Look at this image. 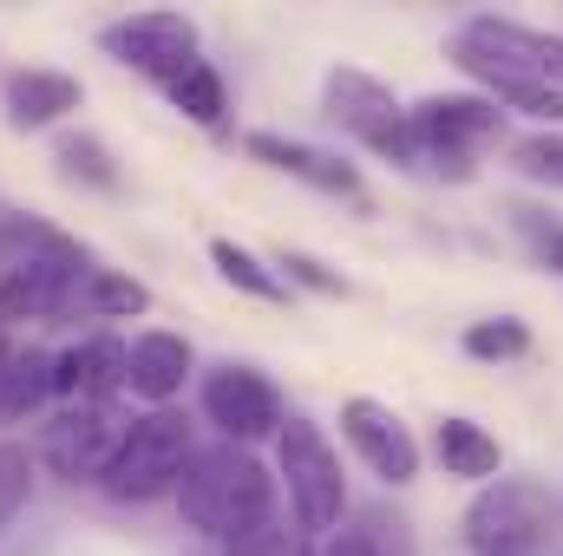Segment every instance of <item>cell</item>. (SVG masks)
Wrapping results in <instances>:
<instances>
[{
	"instance_id": "30",
	"label": "cell",
	"mask_w": 563,
	"mask_h": 556,
	"mask_svg": "<svg viewBox=\"0 0 563 556\" xmlns=\"http://www.w3.org/2000/svg\"><path fill=\"white\" fill-rule=\"evenodd\" d=\"M321 556H380V551H374V537H367V531H334Z\"/></svg>"
},
{
	"instance_id": "13",
	"label": "cell",
	"mask_w": 563,
	"mask_h": 556,
	"mask_svg": "<svg viewBox=\"0 0 563 556\" xmlns=\"http://www.w3.org/2000/svg\"><path fill=\"white\" fill-rule=\"evenodd\" d=\"M119 387H125V347L112 334H86L66 354H53V393L66 407H112Z\"/></svg>"
},
{
	"instance_id": "28",
	"label": "cell",
	"mask_w": 563,
	"mask_h": 556,
	"mask_svg": "<svg viewBox=\"0 0 563 556\" xmlns=\"http://www.w3.org/2000/svg\"><path fill=\"white\" fill-rule=\"evenodd\" d=\"M511 112H525V119H538V125H563V86H511V92H498Z\"/></svg>"
},
{
	"instance_id": "25",
	"label": "cell",
	"mask_w": 563,
	"mask_h": 556,
	"mask_svg": "<svg viewBox=\"0 0 563 556\" xmlns=\"http://www.w3.org/2000/svg\"><path fill=\"white\" fill-rule=\"evenodd\" d=\"M511 170L544 184V190H563V132H531V138L511 144Z\"/></svg>"
},
{
	"instance_id": "10",
	"label": "cell",
	"mask_w": 563,
	"mask_h": 556,
	"mask_svg": "<svg viewBox=\"0 0 563 556\" xmlns=\"http://www.w3.org/2000/svg\"><path fill=\"white\" fill-rule=\"evenodd\" d=\"M341 438L354 445V458H361L380 485H413V478H420V445H413V432L400 425L394 407H380V400H367V393H347V400H341Z\"/></svg>"
},
{
	"instance_id": "23",
	"label": "cell",
	"mask_w": 563,
	"mask_h": 556,
	"mask_svg": "<svg viewBox=\"0 0 563 556\" xmlns=\"http://www.w3.org/2000/svg\"><path fill=\"white\" fill-rule=\"evenodd\" d=\"M53 164H59V177H73V184H92V190H112V184H119V170H112L106 144L86 138V132H73V138L53 144Z\"/></svg>"
},
{
	"instance_id": "31",
	"label": "cell",
	"mask_w": 563,
	"mask_h": 556,
	"mask_svg": "<svg viewBox=\"0 0 563 556\" xmlns=\"http://www.w3.org/2000/svg\"><path fill=\"white\" fill-rule=\"evenodd\" d=\"M7 354H13V347H7V334H0V367H7Z\"/></svg>"
},
{
	"instance_id": "7",
	"label": "cell",
	"mask_w": 563,
	"mask_h": 556,
	"mask_svg": "<svg viewBox=\"0 0 563 556\" xmlns=\"http://www.w3.org/2000/svg\"><path fill=\"white\" fill-rule=\"evenodd\" d=\"M407 125H413V144H420L426 170L472 177V151L505 132V105H492L478 92H432L420 105H407Z\"/></svg>"
},
{
	"instance_id": "14",
	"label": "cell",
	"mask_w": 563,
	"mask_h": 556,
	"mask_svg": "<svg viewBox=\"0 0 563 556\" xmlns=\"http://www.w3.org/2000/svg\"><path fill=\"white\" fill-rule=\"evenodd\" d=\"M243 151L256 157V164H269V170H282V177H295V184H308V190H328V197H367L361 190V170L347 164V157H334V151H314V144L301 138H276V132H250L243 138Z\"/></svg>"
},
{
	"instance_id": "6",
	"label": "cell",
	"mask_w": 563,
	"mask_h": 556,
	"mask_svg": "<svg viewBox=\"0 0 563 556\" xmlns=\"http://www.w3.org/2000/svg\"><path fill=\"white\" fill-rule=\"evenodd\" d=\"M472 556H538L551 544V491L531 478H492L465 511Z\"/></svg>"
},
{
	"instance_id": "3",
	"label": "cell",
	"mask_w": 563,
	"mask_h": 556,
	"mask_svg": "<svg viewBox=\"0 0 563 556\" xmlns=\"http://www.w3.org/2000/svg\"><path fill=\"white\" fill-rule=\"evenodd\" d=\"M190 458H197V445H190L184 413L151 407L144 419L125 425V438H119L112 465L99 471V491H106L112 504H157V498H170V491H177V478L190 471Z\"/></svg>"
},
{
	"instance_id": "2",
	"label": "cell",
	"mask_w": 563,
	"mask_h": 556,
	"mask_svg": "<svg viewBox=\"0 0 563 556\" xmlns=\"http://www.w3.org/2000/svg\"><path fill=\"white\" fill-rule=\"evenodd\" d=\"M452 66L472 73L485 92L511 86H563V33H538L505 13H472L452 33Z\"/></svg>"
},
{
	"instance_id": "1",
	"label": "cell",
	"mask_w": 563,
	"mask_h": 556,
	"mask_svg": "<svg viewBox=\"0 0 563 556\" xmlns=\"http://www.w3.org/2000/svg\"><path fill=\"white\" fill-rule=\"evenodd\" d=\"M177 504H184V518L203 537L230 544L236 531H250V524L269 518L276 478H269V465L250 445H217V452H197L190 458V471L177 478Z\"/></svg>"
},
{
	"instance_id": "21",
	"label": "cell",
	"mask_w": 563,
	"mask_h": 556,
	"mask_svg": "<svg viewBox=\"0 0 563 556\" xmlns=\"http://www.w3.org/2000/svg\"><path fill=\"white\" fill-rule=\"evenodd\" d=\"M210 263H217V276L230 281V288H243V294H256V301H288V281H282L276 269H263V256H250V249L230 243V236L210 243Z\"/></svg>"
},
{
	"instance_id": "29",
	"label": "cell",
	"mask_w": 563,
	"mask_h": 556,
	"mask_svg": "<svg viewBox=\"0 0 563 556\" xmlns=\"http://www.w3.org/2000/svg\"><path fill=\"white\" fill-rule=\"evenodd\" d=\"M282 281H301V288H314V294H347V281L334 276L328 263H314V256H301V249H282Z\"/></svg>"
},
{
	"instance_id": "5",
	"label": "cell",
	"mask_w": 563,
	"mask_h": 556,
	"mask_svg": "<svg viewBox=\"0 0 563 556\" xmlns=\"http://www.w3.org/2000/svg\"><path fill=\"white\" fill-rule=\"evenodd\" d=\"M276 471H282V491H288V511H295L301 531H334V524H341L347 485H341V458H334V445L321 438L314 419L282 413Z\"/></svg>"
},
{
	"instance_id": "9",
	"label": "cell",
	"mask_w": 563,
	"mask_h": 556,
	"mask_svg": "<svg viewBox=\"0 0 563 556\" xmlns=\"http://www.w3.org/2000/svg\"><path fill=\"white\" fill-rule=\"evenodd\" d=\"M99 46H106L119 66L157 79V86H170L190 59H203V53H197V20H190V13H125V20L99 26Z\"/></svg>"
},
{
	"instance_id": "17",
	"label": "cell",
	"mask_w": 563,
	"mask_h": 556,
	"mask_svg": "<svg viewBox=\"0 0 563 556\" xmlns=\"http://www.w3.org/2000/svg\"><path fill=\"white\" fill-rule=\"evenodd\" d=\"M151 308V288L139 276H119V269H86L66 294V314L59 321H125Z\"/></svg>"
},
{
	"instance_id": "15",
	"label": "cell",
	"mask_w": 563,
	"mask_h": 556,
	"mask_svg": "<svg viewBox=\"0 0 563 556\" xmlns=\"http://www.w3.org/2000/svg\"><path fill=\"white\" fill-rule=\"evenodd\" d=\"M79 99H86V86H79L73 73H46V66L7 73V125H13V132H46V125L73 119Z\"/></svg>"
},
{
	"instance_id": "24",
	"label": "cell",
	"mask_w": 563,
	"mask_h": 556,
	"mask_svg": "<svg viewBox=\"0 0 563 556\" xmlns=\"http://www.w3.org/2000/svg\"><path fill=\"white\" fill-rule=\"evenodd\" d=\"M223 556H308V531L301 524H282L276 511L263 518V524H250V531H236Z\"/></svg>"
},
{
	"instance_id": "19",
	"label": "cell",
	"mask_w": 563,
	"mask_h": 556,
	"mask_svg": "<svg viewBox=\"0 0 563 556\" xmlns=\"http://www.w3.org/2000/svg\"><path fill=\"white\" fill-rule=\"evenodd\" d=\"M46 400H59L53 393V354H40V347L7 354V367H0V419H33Z\"/></svg>"
},
{
	"instance_id": "27",
	"label": "cell",
	"mask_w": 563,
	"mask_h": 556,
	"mask_svg": "<svg viewBox=\"0 0 563 556\" xmlns=\"http://www.w3.org/2000/svg\"><path fill=\"white\" fill-rule=\"evenodd\" d=\"M26 491H33V465H26V452H20V445H0V524L26 504Z\"/></svg>"
},
{
	"instance_id": "11",
	"label": "cell",
	"mask_w": 563,
	"mask_h": 556,
	"mask_svg": "<svg viewBox=\"0 0 563 556\" xmlns=\"http://www.w3.org/2000/svg\"><path fill=\"white\" fill-rule=\"evenodd\" d=\"M203 419L230 445H256V438H276L282 432V400L256 367H217L203 380Z\"/></svg>"
},
{
	"instance_id": "8",
	"label": "cell",
	"mask_w": 563,
	"mask_h": 556,
	"mask_svg": "<svg viewBox=\"0 0 563 556\" xmlns=\"http://www.w3.org/2000/svg\"><path fill=\"white\" fill-rule=\"evenodd\" d=\"M86 269H92V263H86L79 243L40 236V249H26V256L7 263V276H0V327H13V321H59L73 281L86 276Z\"/></svg>"
},
{
	"instance_id": "4",
	"label": "cell",
	"mask_w": 563,
	"mask_h": 556,
	"mask_svg": "<svg viewBox=\"0 0 563 556\" xmlns=\"http://www.w3.org/2000/svg\"><path fill=\"white\" fill-rule=\"evenodd\" d=\"M321 99H328V119H334L341 132H354L374 157H387L394 170H413V177L426 170L420 144H413V125H407V105L394 99L387 79H374V73H361V66H328Z\"/></svg>"
},
{
	"instance_id": "12",
	"label": "cell",
	"mask_w": 563,
	"mask_h": 556,
	"mask_svg": "<svg viewBox=\"0 0 563 556\" xmlns=\"http://www.w3.org/2000/svg\"><path fill=\"white\" fill-rule=\"evenodd\" d=\"M119 438H125V419L112 413V407H66V413L46 425L40 458L73 485V478H99V471L112 465Z\"/></svg>"
},
{
	"instance_id": "22",
	"label": "cell",
	"mask_w": 563,
	"mask_h": 556,
	"mask_svg": "<svg viewBox=\"0 0 563 556\" xmlns=\"http://www.w3.org/2000/svg\"><path fill=\"white\" fill-rule=\"evenodd\" d=\"M459 347H465L472 360H485V367H505V360H525V354H531V327L511 321V314H492V321H472V327L459 334Z\"/></svg>"
},
{
	"instance_id": "16",
	"label": "cell",
	"mask_w": 563,
	"mask_h": 556,
	"mask_svg": "<svg viewBox=\"0 0 563 556\" xmlns=\"http://www.w3.org/2000/svg\"><path fill=\"white\" fill-rule=\"evenodd\" d=\"M184 380H190V341H184V334L151 327V334H139V341L125 347V387H132L139 400L164 407V400H177Z\"/></svg>"
},
{
	"instance_id": "20",
	"label": "cell",
	"mask_w": 563,
	"mask_h": 556,
	"mask_svg": "<svg viewBox=\"0 0 563 556\" xmlns=\"http://www.w3.org/2000/svg\"><path fill=\"white\" fill-rule=\"evenodd\" d=\"M164 92H170V105H177L190 125H223V112H230V92H223V79H217L210 59H190Z\"/></svg>"
},
{
	"instance_id": "18",
	"label": "cell",
	"mask_w": 563,
	"mask_h": 556,
	"mask_svg": "<svg viewBox=\"0 0 563 556\" xmlns=\"http://www.w3.org/2000/svg\"><path fill=\"white\" fill-rule=\"evenodd\" d=\"M439 465L452 471V478H465V485H492L498 471H505V445L485 432V425H472V419H439Z\"/></svg>"
},
{
	"instance_id": "26",
	"label": "cell",
	"mask_w": 563,
	"mask_h": 556,
	"mask_svg": "<svg viewBox=\"0 0 563 556\" xmlns=\"http://www.w3.org/2000/svg\"><path fill=\"white\" fill-rule=\"evenodd\" d=\"M518 230L531 236V256H538V269L563 276V223H558V216H538V210H525V203H518Z\"/></svg>"
}]
</instances>
